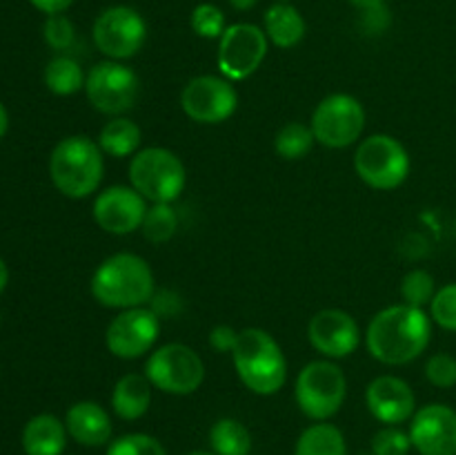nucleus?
<instances>
[{"label": "nucleus", "mask_w": 456, "mask_h": 455, "mask_svg": "<svg viewBox=\"0 0 456 455\" xmlns=\"http://www.w3.org/2000/svg\"><path fill=\"white\" fill-rule=\"evenodd\" d=\"M430 317L444 330L456 333V284H448L436 290L430 303Z\"/></svg>", "instance_id": "2f4dec72"}, {"label": "nucleus", "mask_w": 456, "mask_h": 455, "mask_svg": "<svg viewBox=\"0 0 456 455\" xmlns=\"http://www.w3.org/2000/svg\"><path fill=\"white\" fill-rule=\"evenodd\" d=\"M96 143L101 145L102 154L114 156V159H127V156H134L141 150L142 129L132 119L114 116V119L102 125Z\"/></svg>", "instance_id": "5701e85b"}, {"label": "nucleus", "mask_w": 456, "mask_h": 455, "mask_svg": "<svg viewBox=\"0 0 456 455\" xmlns=\"http://www.w3.org/2000/svg\"><path fill=\"white\" fill-rule=\"evenodd\" d=\"M187 455H216V453H212V451H191V453Z\"/></svg>", "instance_id": "c03bdc74"}, {"label": "nucleus", "mask_w": 456, "mask_h": 455, "mask_svg": "<svg viewBox=\"0 0 456 455\" xmlns=\"http://www.w3.org/2000/svg\"><path fill=\"white\" fill-rule=\"evenodd\" d=\"M7 284H9V268H7V263L0 259V293L7 288Z\"/></svg>", "instance_id": "37998d69"}, {"label": "nucleus", "mask_w": 456, "mask_h": 455, "mask_svg": "<svg viewBox=\"0 0 456 455\" xmlns=\"http://www.w3.org/2000/svg\"><path fill=\"white\" fill-rule=\"evenodd\" d=\"M354 170L361 181L374 190H396L410 177V154L399 138L372 134L356 147Z\"/></svg>", "instance_id": "0eeeda50"}, {"label": "nucleus", "mask_w": 456, "mask_h": 455, "mask_svg": "<svg viewBox=\"0 0 456 455\" xmlns=\"http://www.w3.org/2000/svg\"><path fill=\"white\" fill-rule=\"evenodd\" d=\"M65 422L52 413L34 415L22 428V451L25 455H62L67 446Z\"/></svg>", "instance_id": "aec40b11"}, {"label": "nucleus", "mask_w": 456, "mask_h": 455, "mask_svg": "<svg viewBox=\"0 0 456 455\" xmlns=\"http://www.w3.org/2000/svg\"><path fill=\"white\" fill-rule=\"evenodd\" d=\"M294 455H347L346 435L330 422H316L298 435Z\"/></svg>", "instance_id": "b1692460"}, {"label": "nucleus", "mask_w": 456, "mask_h": 455, "mask_svg": "<svg viewBox=\"0 0 456 455\" xmlns=\"http://www.w3.org/2000/svg\"><path fill=\"white\" fill-rule=\"evenodd\" d=\"M236 375L256 395H276L288 379V360L274 335L263 328L239 330L232 351Z\"/></svg>", "instance_id": "20e7f679"}, {"label": "nucleus", "mask_w": 456, "mask_h": 455, "mask_svg": "<svg viewBox=\"0 0 456 455\" xmlns=\"http://www.w3.org/2000/svg\"><path fill=\"white\" fill-rule=\"evenodd\" d=\"M150 308L160 317V319H165V317H176L183 306H181V297H178L174 290L156 288L154 297H151L150 302Z\"/></svg>", "instance_id": "c9c22d12"}, {"label": "nucleus", "mask_w": 456, "mask_h": 455, "mask_svg": "<svg viewBox=\"0 0 456 455\" xmlns=\"http://www.w3.org/2000/svg\"><path fill=\"white\" fill-rule=\"evenodd\" d=\"M94 299L114 310L150 306L156 293V277L150 263L134 252H116L94 270L89 281Z\"/></svg>", "instance_id": "f03ea898"}, {"label": "nucleus", "mask_w": 456, "mask_h": 455, "mask_svg": "<svg viewBox=\"0 0 456 455\" xmlns=\"http://www.w3.org/2000/svg\"><path fill=\"white\" fill-rule=\"evenodd\" d=\"M347 395V379L332 360L310 361L298 373L294 400L301 413L314 422H328L341 410Z\"/></svg>", "instance_id": "423d86ee"}, {"label": "nucleus", "mask_w": 456, "mask_h": 455, "mask_svg": "<svg viewBox=\"0 0 456 455\" xmlns=\"http://www.w3.org/2000/svg\"><path fill=\"white\" fill-rule=\"evenodd\" d=\"M314 143L316 138L310 125L292 120V123L283 125V128L276 132L274 150L281 159L298 161V159H305V156L310 154Z\"/></svg>", "instance_id": "bb28decb"}, {"label": "nucleus", "mask_w": 456, "mask_h": 455, "mask_svg": "<svg viewBox=\"0 0 456 455\" xmlns=\"http://www.w3.org/2000/svg\"><path fill=\"white\" fill-rule=\"evenodd\" d=\"M85 94L94 110L107 116H123L132 110L141 94V79L120 61H101L87 71Z\"/></svg>", "instance_id": "9d476101"}, {"label": "nucleus", "mask_w": 456, "mask_h": 455, "mask_svg": "<svg viewBox=\"0 0 456 455\" xmlns=\"http://www.w3.org/2000/svg\"><path fill=\"white\" fill-rule=\"evenodd\" d=\"M178 230V214L172 203H150L145 219H142L141 232L151 244H167Z\"/></svg>", "instance_id": "cd10ccee"}, {"label": "nucleus", "mask_w": 456, "mask_h": 455, "mask_svg": "<svg viewBox=\"0 0 456 455\" xmlns=\"http://www.w3.org/2000/svg\"><path fill=\"white\" fill-rule=\"evenodd\" d=\"M316 143L330 150L354 145L365 129V110L352 94H330L314 107L310 119Z\"/></svg>", "instance_id": "1a4fd4ad"}, {"label": "nucleus", "mask_w": 456, "mask_h": 455, "mask_svg": "<svg viewBox=\"0 0 456 455\" xmlns=\"http://www.w3.org/2000/svg\"><path fill=\"white\" fill-rule=\"evenodd\" d=\"M267 47H270V40L261 27L252 25V22L230 25L225 34L218 38V70L232 83L249 79L265 61Z\"/></svg>", "instance_id": "f8f14e48"}, {"label": "nucleus", "mask_w": 456, "mask_h": 455, "mask_svg": "<svg viewBox=\"0 0 456 455\" xmlns=\"http://www.w3.org/2000/svg\"><path fill=\"white\" fill-rule=\"evenodd\" d=\"M147 208L150 203L145 196L134 190L132 186H111L98 192L92 212L94 221L98 223L101 230L125 236L141 230Z\"/></svg>", "instance_id": "2eb2a0df"}, {"label": "nucleus", "mask_w": 456, "mask_h": 455, "mask_svg": "<svg viewBox=\"0 0 456 455\" xmlns=\"http://www.w3.org/2000/svg\"><path fill=\"white\" fill-rule=\"evenodd\" d=\"M160 337V317L150 306L120 310L105 333L107 351L118 360H141Z\"/></svg>", "instance_id": "ddd939ff"}, {"label": "nucleus", "mask_w": 456, "mask_h": 455, "mask_svg": "<svg viewBox=\"0 0 456 455\" xmlns=\"http://www.w3.org/2000/svg\"><path fill=\"white\" fill-rule=\"evenodd\" d=\"M230 4L236 12H249V9L256 7L258 0H230Z\"/></svg>", "instance_id": "ea45409f"}, {"label": "nucleus", "mask_w": 456, "mask_h": 455, "mask_svg": "<svg viewBox=\"0 0 456 455\" xmlns=\"http://www.w3.org/2000/svg\"><path fill=\"white\" fill-rule=\"evenodd\" d=\"M151 382L145 373H127L114 384L111 409L125 422H136L151 406Z\"/></svg>", "instance_id": "412c9836"}, {"label": "nucleus", "mask_w": 456, "mask_h": 455, "mask_svg": "<svg viewBox=\"0 0 456 455\" xmlns=\"http://www.w3.org/2000/svg\"><path fill=\"white\" fill-rule=\"evenodd\" d=\"M347 3H352L359 9H372V7H381L386 0H347Z\"/></svg>", "instance_id": "a19ab883"}, {"label": "nucleus", "mask_w": 456, "mask_h": 455, "mask_svg": "<svg viewBox=\"0 0 456 455\" xmlns=\"http://www.w3.org/2000/svg\"><path fill=\"white\" fill-rule=\"evenodd\" d=\"M105 455H167L165 446L147 433H127L110 442Z\"/></svg>", "instance_id": "c756f323"}, {"label": "nucleus", "mask_w": 456, "mask_h": 455, "mask_svg": "<svg viewBox=\"0 0 456 455\" xmlns=\"http://www.w3.org/2000/svg\"><path fill=\"white\" fill-rule=\"evenodd\" d=\"M426 377L436 388L456 386V357L448 352H436L426 361Z\"/></svg>", "instance_id": "f704fd0d"}, {"label": "nucleus", "mask_w": 456, "mask_h": 455, "mask_svg": "<svg viewBox=\"0 0 456 455\" xmlns=\"http://www.w3.org/2000/svg\"><path fill=\"white\" fill-rule=\"evenodd\" d=\"M432 339V317L423 308L396 303L372 317L365 330L370 355L386 366H403L426 352Z\"/></svg>", "instance_id": "f257e3e1"}, {"label": "nucleus", "mask_w": 456, "mask_h": 455, "mask_svg": "<svg viewBox=\"0 0 456 455\" xmlns=\"http://www.w3.org/2000/svg\"><path fill=\"white\" fill-rule=\"evenodd\" d=\"M181 107L196 123L218 125L236 112L239 92L225 76H196L183 87Z\"/></svg>", "instance_id": "4468645a"}, {"label": "nucleus", "mask_w": 456, "mask_h": 455, "mask_svg": "<svg viewBox=\"0 0 456 455\" xmlns=\"http://www.w3.org/2000/svg\"><path fill=\"white\" fill-rule=\"evenodd\" d=\"M151 386L167 395H191L205 382V364L187 343H165L154 348L145 361Z\"/></svg>", "instance_id": "6e6552de"}, {"label": "nucleus", "mask_w": 456, "mask_h": 455, "mask_svg": "<svg viewBox=\"0 0 456 455\" xmlns=\"http://www.w3.org/2000/svg\"><path fill=\"white\" fill-rule=\"evenodd\" d=\"M412 449L408 431H401L399 426H383L372 437L374 455H408Z\"/></svg>", "instance_id": "473e14b6"}, {"label": "nucleus", "mask_w": 456, "mask_h": 455, "mask_svg": "<svg viewBox=\"0 0 456 455\" xmlns=\"http://www.w3.org/2000/svg\"><path fill=\"white\" fill-rule=\"evenodd\" d=\"M307 337L325 360H343L361 343V330L354 317L338 308H325L310 319Z\"/></svg>", "instance_id": "dca6fc26"}, {"label": "nucleus", "mask_w": 456, "mask_h": 455, "mask_svg": "<svg viewBox=\"0 0 456 455\" xmlns=\"http://www.w3.org/2000/svg\"><path fill=\"white\" fill-rule=\"evenodd\" d=\"M43 36L49 47L56 49V52H65V49H69L74 45L76 29L65 13H56V16H47L43 27Z\"/></svg>", "instance_id": "72a5a7b5"}, {"label": "nucleus", "mask_w": 456, "mask_h": 455, "mask_svg": "<svg viewBox=\"0 0 456 455\" xmlns=\"http://www.w3.org/2000/svg\"><path fill=\"white\" fill-rule=\"evenodd\" d=\"M7 128H9V114H7V110H4L3 103H0V138L7 134Z\"/></svg>", "instance_id": "79ce46f5"}, {"label": "nucleus", "mask_w": 456, "mask_h": 455, "mask_svg": "<svg viewBox=\"0 0 456 455\" xmlns=\"http://www.w3.org/2000/svg\"><path fill=\"white\" fill-rule=\"evenodd\" d=\"M185 183V165L167 147H141L129 161V186L141 192L147 203H174Z\"/></svg>", "instance_id": "39448f33"}, {"label": "nucleus", "mask_w": 456, "mask_h": 455, "mask_svg": "<svg viewBox=\"0 0 456 455\" xmlns=\"http://www.w3.org/2000/svg\"><path fill=\"white\" fill-rule=\"evenodd\" d=\"M29 3L38 12L47 13V16H56V13H65L74 4V0H29Z\"/></svg>", "instance_id": "58836bf2"}, {"label": "nucleus", "mask_w": 456, "mask_h": 455, "mask_svg": "<svg viewBox=\"0 0 456 455\" xmlns=\"http://www.w3.org/2000/svg\"><path fill=\"white\" fill-rule=\"evenodd\" d=\"M265 36L281 49L297 47L305 36V18L289 3L272 4L265 12Z\"/></svg>", "instance_id": "4be33fe9"}, {"label": "nucleus", "mask_w": 456, "mask_h": 455, "mask_svg": "<svg viewBox=\"0 0 456 455\" xmlns=\"http://www.w3.org/2000/svg\"><path fill=\"white\" fill-rule=\"evenodd\" d=\"M372 455H374V453H372Z\"/></svg>", "instance_id": "49530a36"}, {"label": "nucleus", "mask_w": 456, "mask_h": 455, "mask_svg": "<svg viewBox=\"0 0 456 455\" xmlns=\"http://www.w3.org/2000/svg\"><path fill=\"white\" fill-rule=\"evenodd\" d=\"M209 446L216 455H249L252 433L240 419L221 418L209 428Z\"/></svg>", "instance_id": "393cba45"}, {"label": "nucleus", "mask_w": 456, "mask_h": 455, "mask_svg": "<svg viewBox=\"0 0 456 455\" xmlns=\"http://www.w3.org/2000/svg\"><path fill=\"white\" fill-rule=\"evenodd\" d=\"M191 29L200 36V38H221L227 29L225 13L216 7V4L200 3L196 4L194 12H191Z\"/></svg>", "instance_id": "7c9ffc66"}, {"label": "nucleus", "mask_w": 456, "mask_h": 455, "mask_svg": "<svg viewBox=\"0 0 456 455\" xmlns=\"http://www.w3.org/2000/svg\"><path fill=\"white\" fill-rule=\"evenodd\" d=\"M94 45L110 61H127L142 49L147 40V22L136 9L116 4L98 13L92 29Z\"/></svg>", "instance_id": "9b49d317"}, {"label": "nucleus", "mask_w": 456, "mask_h": 455, "mask_svg": "<svg viewBox=\"0 0 456 455\" xmlns=\"http://www.w3.org/2000/svg\"><path fill=\"white\" fill-rule=\"evenodd\" d=\"M281 3H289V0H281Z\"/></svg>", "instance_id": "a18cd8bd"}, {"label": "nucleus", "mask_w": 456, "mask_h": 455, "mask_svg": "<svg viewBox=\"0 0 456 455\" xmlns=\"http://www.w3.org/2000/svg\"><path fill=\"white\" fill-rule=\"evenodd\" d=\"M365 404L370 413L386 426H399L417 413L412 386L396 375H381L372 379L365 388Z\"/></svg>", "instance_id": "a211bd4d"}, {"label": "nucleus", "mask_w": 456, "mask_h": 455, "mask_svg": "<svg viewBox=\"0 0 456 455\" xmlns=\"http://www.w3.org/2000/svg\"><path fill=\"white\" fill-rule=\"evenodd\" d=\"M45 85L56 96H71V94L85 89L87 74L78 61L71 56H53L45 67Z\"/></svg>", "instance_id": "a878e982"}, {"label": "nucleus", "mask_w": 456, "mask_h": 455, "mask_svg": "<svg viewBox=\"0 0 456 455\" xmlns=\"http://www.w3.org/2000/svg\"><path fill=\"white\" fill-rule=\"evenodd\" d=\"M435 294H436L435 277H432L428 270H421V268L408 272V275L403 277V281H401V299H403V303H408V306H414V308L430 306Z\"/></svg>", "instance_id": "c85d7f7f"}, {"label": "nucleus", "mask_w": 456, "mask_h": 455, "mask_svg": "<svg viewBox=\"0 0 456 455\" xmlns=\"http://www.w3.org/2000/svg\"><path fill=\"white\" fill-rule=\"evenodd\" d=\"M65 426L67 433L74 442L80 446H105L111 440V418L98 401L83 400L76 401L67 409L65 415Z\"/></svg>", "instance_id": "6ab92c4d"}, {"label": "nucleus", "mask_w": 456, "mask_h": 455, "mask_svg": "<svg viewBox=\"0 0 456 455\" xmlns=\"http://www.w3.org/2000/svg\"><path fill=\"white\" fill-rule=\"evenodd\" d=\"M410 440L419 455H456V410L428 404L410 419Z\"/></svg>", "instance_id": "f3484780"}, {"label": "nucleus", "mask_w": 456, "mask_h": 455, "mask_svg": "<svg viewBox=\"0 0 456 455\" xmlns=\"http://www.w3.org/2000/svg\"><path fill=\"white\" fill-rule=\"evenodd\" d=\"M363 12H365L363 21H365V25H368V29L383 31V29H386L387 22H390V16H387V12L383 9V4H381V7L363 9Z\"/></svg>", "instance_id": "4c0bfd02"}, {"label": "nucleus", "mask_w": 456, "mask_h": 455, "mask_svg": "<svg viewBox=\"0 0 456 455\" xmlns=\"http://www.w3.org/2000/svg\"><path fill=\"white\" fill-rule=\"evenodd\" d=\"M49 177L56 190L69 199H87L105 177V154L101 145L83 134L65 136L49 156Z\"/></svg>", "instance_id": "7ed1b4c3"}, {"label": "nucleus", "mask_w": 456, "mask_h": 455, "mask_svg": "<svg viewBox=\"0 0 456 455\" xmlns=\"http://www.w3.org/2000/svg\"><path fill=\"white\" fill-rule=\"evenodd\" d=\"M236 342H239V330H234L232 326L221 324L209 330V346L216 352H230L232 355Z\"/></svg>", "instance_id": "e433bc0d"}]
</instances>
